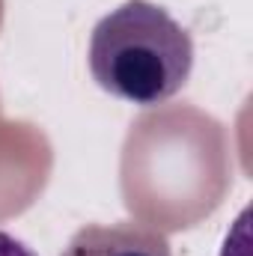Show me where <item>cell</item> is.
I'll return each mask as SVG.
<instances>
[{
  "instance_id": "1",
  "label": "cell",
  "mask_w": 253,
  "mask_h": 256,
  "mask_svg": "<svg viewBox=\"0 0 253 256\" xmlns=\"http://www.w3.org/2000/svg\"><path fill=\"white\" fill-rule=\"evenodd\" d=\"M224 126L196 108L143 114L122 149L128 212L164 230H182L218 208L230 185Z\"/></svg>"
},
{
  "instance_id": "2",
  "label": "cell",
  "mask_w": 253,
  "mask_h": 256,
  "mask_svg": "<svg viewBox=\"0 0 253 256\" xmlns=\"http://www.w3.org/2000/svg\"><path fill=\"white\" fill-rule=\"evenodd\" d=\"M194 42L167 9L128 0L104 15L90 39V72L96 84L131 104H161L190 78Z\"/></svg>"
},
{
  "instance_id": "3",
  "label": "cell",
  "mask_w": 253,
  "mask_h": 256,
  "mask_svg": "<svg viewBox=\"0 0 253 256\" xmlns=\"http://www.w3.org/2000/svg\"><path fill=\"white\" fill-rule=\"evenodd\" d=\"M60 256H173L167 238L146 224H90L80 226Z\"/></svg>"
},
{
  "instance_id": "4",
  "label": "cell",
  "mask_w": 253,
  "mask_h": 256,
  "mask_svg": "<svg viewBox=\"0 0 253 256\" xmlns=\"http://www.w3.org/2000/svg\"><path fill=\"white\" fill-rule=\"evenodd\" d=\"M0 256H39V254H33L24 242H18L15 236L0 230Z\"/></svg>"
}]
</instances>
